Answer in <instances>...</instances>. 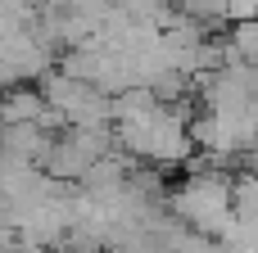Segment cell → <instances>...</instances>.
I'll use <instances>...</instances> for the list:
<instances>
[{
  "label": "cell",
  "instance_id": "cell-9",
  "mask_svg": "<svg viewBox=\"0 0 258 253\" xmlns=\"http://www.w3.org/2000/svg\"><path fill=\"white\" fill-rule=\"evenodd\" d=\"M0 145H5V118H0Z\"/></svg>",
  "mask_w": 258,
  "mask_h": 253
},
{
  "label": "cell",
  "instance_id": "cell-10",
  "mask_svg": "<svg viewBox=\"0 0 258 253\" xmlns=\"http://www.w3.org/2000/svg\"><path fill=\"white\" fill-rule=\"evenodd\" d=\"M163 5H177V0H163Z\"/></svg>",
  "mask_w": 258,
  "mask_h": 253
},
{
  "label": "cell",
  "instance_id": "cell-6",
  "mask_svg": "<svg viewBox=\"0 0 258 253\" xmlns=\"http://www.w3.org/2000/svg\"><path fill=\"white\" fill-rule=\"evenodd\" d=\"M227 45H231V59H245V63H254V68H258V18L236 23Z\"/></svg>",
  "mask_w": 258,
  "mask_h": 253
},
{
  "label": "cell",
  "instance_id": "cell-4",
  "mask_svg": "<svg viewBox=\"0 0 258 253\" xmlns=\"http://www.w3.org/2000/svg\"><path fill=\"white\" fill-rule=\"evenodd\" d=\"M0 118H5V127H14V122H41L45 127V118H50L45 91H36V86H9V91H0Z\"/></svg>",
  "mask_w": 258,
  "mask_h": 253
},
{
  "label": "cell",
  "instance_id": "cell-7",
  "mask_svg": "<svg viewBox=\"0 0 258 253\" xmlns=\"http://www.w3.org/2000/svg\"><path fill=\"white\" fill-rule=\"evenodd\" d=\"M236 217L258 231V172H245L236 181Z\"/></svg>",
  "mask_w": 258,
  "mask_h": 253
},
{
  "label": "cell",
  "instance_id": "cell-2",
  "mask_svg": "<svg viewBox=\"0 0 258 253\" xmlns=\"http://www.w3.org/2000/svg\"><path fill=\"white\" fill-rule=\"evenodd\" d=\"M168 204H172V213L186 222V226H195V231H204V235H227L231 226H236V181L231 177H222L218 167L213 172H190V177H181L177 181V190L168 195Z\"/></svg>",
  "mask_w": 258,
  "mask_h": 253
},
{
  "label": "cell",
  "instance_id": "cell-1",
  "mask_svg": "<svg viewBox=\"0 0 258 253\" xmlns=\"http://www.w3.org/2000/svg\"><path fill=\"white\" fill-rule=\"evenodd\" d=\"M190 104L177 100V104H163L154 100L150 109L141 113H127L113 122V140L127 158H145V163H159V167H172V163H190L200 149H195V136H190Z\"/></svg>",
  "mask_w": 258,
  "mask_h": 253
},
{
  "label": "cell",
  "instance_id": "cell-3",
  "mask_svg": "<svg viewBox=\"0 0 258 253\" xmlns=\"http://www.w3.org/2000/svg\"><path fill=\"white\" fill-rule=\"evenodd\" d=\"M45 91V104L68 122V127H113V95L91 86V81H77L68 72H50L41 81Z\"/></svg>",
  "mask_w": 258,
  "mask_h": 253
},
{
  "label": "cell",
  "instance_id": "cell-5",
  "mask_svg": "<svg viewBox=\"0 0 258 253\" xmlns=\"http://www.w3.org/2000/svg\"><path fill=\"white\" fill-rule=\"evenodd\" d=\"M54 145V131H45L41 122H14L5 127V154L9 158H23V163H41Z\"/></svg>",
  "mask_w": 258,
  "mask_h": 253
},
{
  "label": "cell",
  "instance_id": "cell-8",
  "mask_svg": "<svg viewBox=\"0 0 258 253\" xmlns=\"http://www.w3.org/2000/svg\"><path fill=\"white\" fill-rule=\"evenodd\" d=\"M172 9L186 14V18H195V23H204V27H213V23L227 18V0H177Z\"/></svg>",
  "mask_w": 258,
  "mask_h": 253
}]
</instances>
